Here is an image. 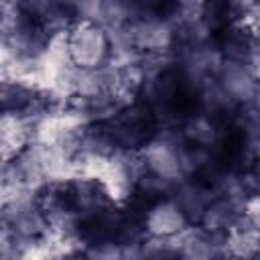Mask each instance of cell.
I'll return each mask as SVG.
<instances>
[{
    "label": "cell",
    "instance_id": "obj_7",
    "mask_svg": "<svg viewBox=\"0 0 260 260\" xmlns=\"http://www.w3.org/2000/svg\"><path fill=\"white\" fill-rule=\"evenodd\" d=\"M221 256L225 260L260 258V219L242 213L236 225L221 240Z\"/></svg>",
    "mask_w": 260,
    "mask_h": 260
},
{
    "label": "cell",
    "instance_id": "obj_2",
    "mask_svg": "<svg viewBox=\"0 0 260 260\" xmlns=\"http://www.w3.org/2000/svg\"><path fill=\"white\" fill-rule=\"evenodd\" d=\"M71 61L77 69H104L112 61V37L98 22L77 20L67 32Z\"/></svg>",
    "mask_w": 260,
    "mask_h": 260
},
{
    "label": "cell",
    "instance_id": "obj_11",
    "mask_svg": "<svg viewBox=\"0 0 260 260\" xmlns=\"http://www.w3.org/2000/svg\"><path fill=\"white\" fill-rule=\"evenodd\" d=\"M30 142H32V122L16 114H2L0 146H2L4 160H10L12 156H16Z\"/></svg>",
    "mask_w": 260,
    "mask_h": 260
},
{
    "label": "cell",
    "instance_id": "obj_4",
    "mask_svg": "<svg viewBox=\"0 0 260 260\" xmlns=\"http://www.w3.org/2000/svg\"><path fill=\"white\" fill-rule=\"evenodd\" d=\"M215 85L234 108H246L260 98V79L248 65L223 61L215 73Z\"/></svg>",
    "mask_w": 260,
    "mask_h": 260
},
{
    "label": "cell",
    "instance_id": "obj_17",
    "mask_svg": "<svg viewBox=\"0 0 260 260\" xmlns=\"http://www.w3.org/2000/svg\"><path fill=\"white\" fill-rule=\"evenodd\" d=\"M219 260H223V258H219Z\"/></svg>",
    "mask_w": 260,
    "mask_h": 260
},
{
    "label": "cell",
    "instance_id": "obj_6",
    "mask_svg": "<svg viewBox=\"0 0 260 260\" xmlns=\"http://www.w3.org/2000/svg\"><path fill=\"white\" fill-rule=\"evenodd\" d=\"M213 43L223 61L242 63L250 67L260 55V39L252 32L246 22H234L225 26L221 32L215 35Z\"/></svg>",
    "mask_w": 260,
    "mask_h": 260
},
{
    "label": "cell",
    "instance_id": "obj_13",
    "mask_svg": "<svg viewBox=\"0 0 260 260\" xmlns=\"http://www.w3.org/2000/svg\"><path fill=\"white\" fill-rule=\"evenodd\" d=\"M87 260H126L124 244L118 242H100L83 248Z\"/></svg>",
    "mask_w": 260,
    "mask_h": 260
},
{
    "label": "cell",
    "instance_id": "obj_3",
    "mask_svg": "<svg viewBox=\"0 0 260 260\" xmlns=\"http://www.w3.org/2000/svg\"><path fill=\"white\" fill-rule=\"evenodd\" d=\"M138 160L142 171L167 181L173 187L187 177L185 144L173 130H162L150 144H146V148L138 152Z\"/></svg>",
    "mask_w": 260,
    "mask_h": 260
},
{
    "label": "cell",
    "instance_id": "obj_16",
    "mask_svg": "<svg viewBox=\"0 0 260 260\" xmlns=\"http://www.w3.org/2000/svg\"><path fill=\"white\" fill-rule=\"evenodd\" d=\"M256 152H258V154H260V146H258V150H256Z\"/></svg>",
    "mask_w": 260,
    "mask_h": 260
},
{
    "label": "cell",
    "instance_id": "obj_1",
    "mask_svg": "<svg viewBox=\"0 0 260 260\" xmlns=\"http://www.w3.org/2000/svg\"><path fill=\"white\" fill-rule=\"evenodd\" d=\"M104 124L116 150L124 154H138L162 132L154 110L144 100L122 106L112 118L104 120Z\"/></svg>",
    "mask_w": 260,
    "mask_h": 260
},
{
    "label": "cell",
    "instance_id": "obj_9",
    "mask_svg": "<svg viewBox=\"0 0 260 260\" xmlns=\"http://www.w3.org/2000/svg\"><path fill=\"white\" fill-rule=\"evenodd\" d=\"M242 213H244V203L236 201L234 197L217 193L211 199V203L207 205V209H205V213L197 225L203 228L207 234L215 236L217 240H223L225 234L242 217Z\"/></svg>",
    "mask_w": 260,
    "mask_h": 260
},
{
    "label": "cell",
    "instance_id": "obj_5",
    "mask_svg": "<svg viewBox=\"0 0 260 260\" xmlns=\"http://www.w3.org/2000/svg\"><path fill=\"white\" fill-rule=\"evenodd\" d=\"M191 228L189 217L177 205V201L169 195L156 199L148 205L144 213V234L146 238L156 240H177L183 232Z\"/></svg>",
    "mask_w": 260,
    "mask_h": 260
},
{
    "label": "cell",
    "instance_id": "obj_8",
    "mask_svg": "<svg viewBox=\"0 0 260 260\" xmlns=\"http://www.w3.org/2000/svg\"><path fill=\"white\" fill-rule=\"evenodd\" d=\"M215 195H217V191L199 177H185L183 181H179L175 185V189L171 193V197L177 201V205L189 217L191 225H197L201 221L207 205L211 203V199Z\"/></svg>",
    "mask_w": 260,
    "mask_h": 260
},
{
    "label": "cell",
    "instance_id": "obj_15",
    "mask_svg": "<svg viewBox=\"0 0 260 260\" xmlns=\"http://www.w3.org/2000/svg\"><path fill=\"white\" fill-rule=\"evenodd\" d=\"M57 260H87V256H85L83 250H73V252H69V254L59 256Z\"/></svg>",
    "mask_w": 260,
    "mask_h": 260
},
{
    "label": "cell",
    "instance_id": "obj_10",
    "mask_svg": "<svg viewBox=\"0 0 260 260\" xmlns=\"http://www.w3.org/2000/svg\"><path fill=\"white\" fill-rule=\"evenodd\" d=\"M177 256L179 260H219L221 256V240L207 234L199 225H191L177 240Z\"/></svg>",
    "mask_w": 260,
    "mask_h": 260
},
{
    "label": "cell",
    "instance_id": "obj_14",
    "mask_svg": "<svg viewBox=\"0 0 260 260\" xmlns=\"http://www.w3.org/2000/svg\"><path fill=\"white\" fill-rule=\"evenodd\" d=\"M252 32L260 39V2H250L248 4V14H246V20H244Z\"/></svg>",
    "mask_w": 260,
    "mask_h": 260
},
{
    "label": "cell",
    "instance_id": "obj_12",
    "mask_svg": "<svg viewBox=\"0 0 260 260\" xmlns=\"http://www.w3.org/2000/svg\"><path fill=\"white\" fill-rule=\"evenodd\" d=\"M136 260H179L175 240L144 238L138 244Z\"/></svg>",
    "mask_w": 260,
    "mask_h": 260
}]
</instances>
